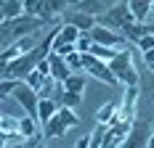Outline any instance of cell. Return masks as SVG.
Wrapping results in <instances>:
<instances>
[{"mask_svg":"<svg viewBox=\"0 0 154 148\" xmlns=\"http://www.w3.org/2000/svg\"><path fill=\"white\" fill-rule=\"evenodd\" d=\"M128 5L136 16V21H146V16L152 13V0H128Z\"/></svg>","mask_w":154,"mask_h":148,"instance_id":"obj_15","label":"cell"},{"mask_svg":"<svg viewBox=\"0 0 154 148\" xmlns=\"http://www.w3.org/2000/svg\"><path fill=\"white\" fill-rule=\"evenodd\" d=\"M69 21H72L80 32H91L93 27H96V16H93V13H85V11H77Z\"/></svg>","mask_w":154,"mask_h":148,"instance_id":"obj_14","label":"cell"},{"mask_svg":"<svg viewBox=\"0 0 154 148\" xmlns=\"http://www.w3.org/2000/svg\"><path fill=\"white\" fill-rule=\"evenodd\" d=\"M143 64H146V66H152V64H154V48L143 50Z\"/></svg>","mask_w":154,"mask_h":148,"instance_id":"obj_27","label":"cell"},{"mask_svg":"<svg viewBox=\"0 0 154 148\" xmlns=\"http://www.w3.org/2000/svg\"><path fill=\"white\" fill-rule=\"evenodd\" d=\"M80 34H82V32L69 21V24L59 27V34H56V40H53V48H56V45H64V43H77V40H80Z\"/></svg>","mask_w":154,"mask_h":148,"instance_id":"obj_10","label":"cell"},{"mask_svg":"<svg viewBox=\"0 0 154 148\" xmlns=\"http://www.w3.org/2000/svg\"><path fill=\"white\" fill-rule=\"evenodd\" d=\"M88 53H93V56H98L101 61H112L117 53H120V48H112V45H98V43H93V48L88 50Z\"/></svg>","mask_w":154,"mask_h":148,"instance_id":"obj_17","label":"cell"},{"mask_svg":"<svg viewBox=\"0 0 154 148\" xmlns=\"http://www.w3.org/2000/svg\"><path fill=\"white\" fill-rule=\"evenodd\" d=\"M19 130L27 135V138H37V119L29 117V114H24V117L19 119Z\"/></svg>","mask_w":154,"mask_h":148,"instance_id":"obj_18","label":"cell"},{"mask_svg":"<svg viewBox=\"0 0 154 148\" xmlns=\"http://www.w3.org/2000/svg\"><path fill=\"white\" fill-rule=\"evenodd\" d=\"M59 111V103L53 101V98H40V108H37V122L40 124H48L51 117Z\"/></svg>","mask_w":154,"mask_h":148,"instance_id":"obj_11","label":"cell"},{"mask_svg":"<svg viewBox=\"0 0 154 148\" xmlns=\"http://www.w3.org/2000/svg\"><path fill=\"white\" fill-rule=\"evenodd\" d=\"M130 21H136V16L130 11V5H112L106 13L101 16V24L109 29H125Z\"/></svg>","mask_w":154,"mask_h":148,"instance_id":"obj_6","label":"cell"},{"mask_svg":"<svg viewBox=\"0 0 154 148\" xmlns=\"http://www.w3.org/2000/svg\"><path fill=\"white\" fill-rule=\"evenodd\" d=\"M16 85H19V79H11V77H3V82H0V95L5 98V95H14Z\"/></svg>","mask_w":154,"mask_h":148,"instance_id":"obj_23","label":"cell"},{"mask_svg":"<svg viewBox=\"0 0 154 148\" xmlns=\"http://www.w3.org/2000/svg\"><path fill=\"white\" fill-rule=\"evenodd\" d=\"M91 48H93V37H91V32H82V34H80V40H77V50H80V53H88Z\"/></svg>","mask_w":154,"mask_h":148,"instance_id":"obj_24","label":"cell"},{"mask_svg":"<svg viewBox=\"0 0 154 148\" xmlns=\"http://www.w3.org/2000/svg\"><path fill=\"white\" fill-rule=\"evenodd\" d=\"M66 64H69V69H72V72H77V69H82V53H80V50H75V53H69V56H66Z\"/></svg>","mask_w":154,"mask_h":148,"instance_id":"obj_25","label":"cell"},{"mask_svg":"<svg viewBox=\"0 0 154 148\" xmlns=\"http://www.w3.org/2000/svg\"><path fill=\"white\" fill-rule=\"evenodd\" d=\"M128 138H130V140H125V146H146V140H149L143 127H133Z\"/></svg>","mask_w":154,"mask_h":148,"instance_id":"obj_21","label":"cell"},{"mask_svg":"<svg viewBox=\"0 0 154 148\" xmlns=\"http://www.w3.org/2000/svg\"><path fill=\"white\" fill-rule=\"evenodd\" d=\"M91 37H93V43H98V45H112V48H125L122 37H120V34H114V32L109 29V27H104V24H96V27L91 29Z\"/></svg>","mask_w":154,"mask_h":148,"instance_id":"obj_8","label":"cell"},{"mask_svg":"<svg viewBox=\"0 0 154 148\" xmlns=\"http://www.w3.org/2000/svg\"><path fill=\"white\" fill-rule=\"evenodd\" d=\"M53 101H56L59 106L75 108V106H80V103H82V95H80V93H75V90H66V87H64V90H59V95H56Z\"/></svg>","mask_w":154,"mask_h":148,"instance_id":"obj_13","label":"cell"},{"mask_svg":"<svg viewBox=\"0 0 154 148\" xmlns=\"http://www.w3.org/2000/svg\"><path fill=\"white\" fill-rule=\"evenodd\" d=\"M69 3H75V5H77V3H80V0H69Z\"/></svg>","mask_w":154,"mask_h":148,"instance_id":"obj_30","label":"cell"},{"mask_svg":"<svg viewBox=\"0 0 154 148\" xmlns=\"http://www.w3.org/2000/svg\"><path fill=\"white\" fill-rule=\"evenodd\" d=\"M85 146H91V135H88V138H80V140H77V148H85Z\"/></svg>","mask_w":154,"mask_h":148,"instance_id":"obj_28","label":"cell"},{"mask_svg":"<svg viewBox=\"0 0 154 148\" xmlns=\"http://www.w3.org/2000/svg\"><path fill=\"white\" fill-rule=\"evenodd\" d=\"M146 146H152V148H154V135L149 138V140H146Z\"/></svg>","mask_w":154,"mask_h":148,"instance_id":"obj_29","label":"cell"},{"mask_svg":"<svg viewBox=\"0 0 154 148\" xmlns=\"http://www.w3.org/2000/svg\"><path fill=\"white\" fill-rule=\"evenodd\" d=\"M149 69H152V72H154V64H152V66H149Z\"/></svg>","mask_w":154,"mask_h":148,"instance_id":"obj_31","label":"cell"},{"mask_svg":"<svg viewBox=\"0 0 154 148\" xmlns=\"http://www.w3.org/2000/svg\"><path fill=\"white\" fill-rule=\"evenodd\" d=\"M48 79H51V74H43L40 69H35V72H29V74H27V82H29V85H32L35 90H37V93L43 90V85H45Z\"/></svg>","mask_w":154,"mask_h":148,"instance_id":"obj_20","label":"cell"},{"mask_svg":"<svg viewBox=\"0 0 154 148\" xmlns=\"http://www.w3.org/2000/svg\"><path fill=\"white\" fill-rule=\"evenodd\" d=\"M109 66H112V72H114L120 85H138V72L133 69V58H130L128 48H120V53L109 61Z\"/></svg>","mask_w":154,"mask_h":148,"instance_id":"obj_3","label":"cell"},{"mask_svg":"<svg viewBox=\"0 0 154 148\" xmlns=\"http://www.w3.org/2000/svg\"><path fill=\"white\" fill-rule=\"evenodd\" d=\"M48 58H51V77H53L56 82H66V79H69V74H72L66 58L59 56V53H53V50H51V56H48Z\"/></svg>","mask_w":154,"mask_h":148,"instance_id":"obj_9","label":"cell"},{"mask_svg":"<svg viewBox=\"0 0 154 148\" xmlns=\"http://www.w3.org/2000/svg\"><path fill=\"white\" fill-rule=\"evenodd\" d=\"M45 19H40V16H19V19H11V21H3V48H8L11 43H16L19 37H24V34H29V32H35L40 24H43Z\"/></svg>","mask_w":154,"mask_h":148,"instance_id":"obj_2","label":"cell"},{"mask_svg":"<svg viewBox=\"0 0 154 148\" xmlns=\"http://www.w3.org/2000/svg\"><path fill=\"white\" fill-rule=\"evenodd\" d=\"M80 124V119L75 117V111L72 108H66V106H59V111L51 117L48 124H43V138H61L69 127H75Z\"/></svg>","mask_w":154,"mask_h":148,"instance_id":"obj_4","label":"cell"},{"mask_svg":"<svg viewBox=\"0 0 154 148\" xmlns=\"http://www.w3.org/2000/svg\"><path fill=\"white\" fill-rule=\"evenodd\" d=\"M82 69L91 74V77H96L98 82L120 85V82H117V77H114V72H112V66H109L106 61H101L98 56H93V53H82Z\"/></svg>","mask_w":154,"mask_h":148,"instance_id":"obj_5","label":"cell"},{"mask_svg":"<svg viewBox=\"0 0 154 148\" xmlns=\"http://www.w3.org/2000/svg\"><path fill=\"white\" fill-rule=\"evenodd\" d=\"M48 56H43V50L40 48H35L32 53H24V56H19L14 61H5L3 64V77H11V79H27V74L35 72L37 69V64Z\"/></svg>","mask_w":154,"mask_h":148,"instance_id":"obj_1","label":"cell"},{"mask_svg":"<svg viewBox=\"0 0 154 148\" xmlns=\"http://www.w3.org/2000/svg\"><path fill=\"white\" fill-rule=\"evenodd\" d=\"M24 16V0H3V21Z\"/></svg>","mask_w":154,"mask_h":148,"instance_id":"obj_12","label":"cell"},{"mask_svg":"<svg viewBox=\"0 0 154 148\" xmlns=\"http://www.w3.org/2000/svg\"><path fill=\"white\" fill-rule=\"evenodd\" d=\"M66 3H69V0H45V11H48V19H53L56 13H61L64 8H66Z\"/></svg>","mask_w":154,"mask_h":148,"instance_id":"obj_22","label":"cell"},{"mask_svg":"<svg viewBox=\"0 0 154 148\" xmlns=\"http://www.w3.org/2000/svg\"><path fill=\"white\" fill-rule=\"evenodd\" d=\"M85 85H88L85 74H69V79L64 82V87H66V90H75V93H82Z\"/></svg>","mask_w":154,"mask_h":148,"instance_id":"obj_19","label":"cell"},{"mask_svg":"<svg viewBox=\"0 0 154 148\" xmlns=\"http://www.w3.org/2000/svg\"><path fill=\"white\" fill-rule=\"evenodd\" d=\"M136 43H138V48H141V50H149V48H154V32H149V34L138 37Z\"/></svg>","mask_w":154,"mask_h":148,"instance_id":"obj_26","label":"cell"},{"mask_svg":"<svg viewBox=\"0 0 154 148\" xmlns=\"http://www.w3.org/2000/svg\"><path fill=\"white\" fill-rule=\"evenodd\" d=\"M136 106H138V85H125L117 119H130V122H133V119H136Z\"/></svg>","mask_w":154,"mask_h":148,"instance_id":"obj_7","label":"cell"},{"mask_svg":"<svg viewBox=\"0 0 154 148\" xmlns=\"http://www.w3.org/2000/svg\"><path fill=\"white\" fill-rule=\"evenodd\" d=\"M117 114H120V106H117V103H106V106H101V108L96 111V122L112 124V122L117 119Z\"/></svg>","mask_w":154,"mask_h":148,"instance_id":"obj_16","label":"cell"}]
</instances>
